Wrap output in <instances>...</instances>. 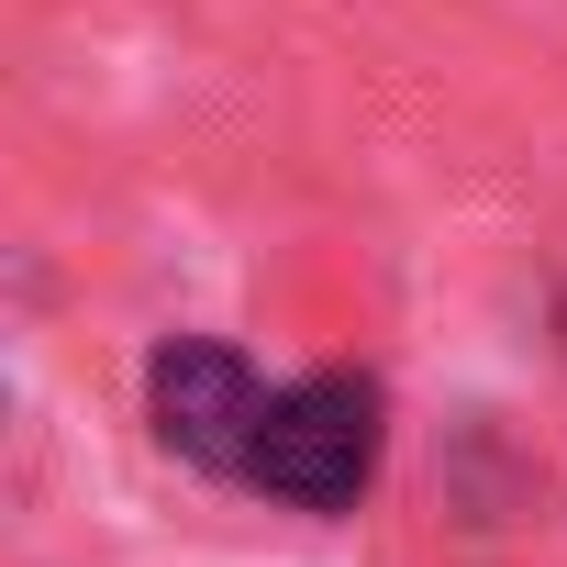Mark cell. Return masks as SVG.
I'll return each mask as SVG.
<instances>
[{
    "instance_id": "cell-1",
    "label": "cell",
    "mask_w": 567,
    "mask_h": 567,
    "mask_svg": "<svg viewBox=\"0 0 567 567\" xmlns=\"http://www.w3.org/2000/svg\"><path fill=\"white\" fill-rule=\"evenodd\" d=\"M267 501L290 512H346L368 478H379V390L368 379H290L267 401V434H256V467H245Z\"/></svg>"
},
{
    "instance_id": "cell-2",
    "label": "cell",
    "mask_w": 567,
    "mask_h": 567,
    "mask_svg": "<svg viewBox=\"0 0 567 567\" xmlns=\"http://www.w3.org/2000/svg\"><path fill=\"white\" fill-rule=\"evenodd\" d=\"M267 401H278V390H256V368H245L234 346H200V334L156 346V368H145V412H156V434H167L189 467H223V478L256 467Z\"/></svg>"
}]
</instances>
